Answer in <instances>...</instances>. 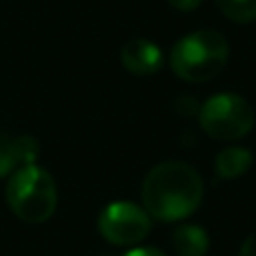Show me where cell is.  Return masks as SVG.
<instances>
[{"mask_svg":"<svg viewBox=\"0 0 256 256\" xmlns=\"http://www.w3.org/2000/svg\"><path fill=\"white\" fill-rule=\"evenodd\" d=\"M204 186L198 172L178 160L154 166L142 182L144 210L162 222H178L196 212Z\"/></svg>","mask_w":256,"mask_h":256,"instance_id":"obj_1","label":"cell"},{"mask_svg":"<svg viewBox=\"0 0 256 256\" xmlns=\"http://www.w3.org/2000/svg\"><path fill=\"white\" fill-rule=\"evenodd\" d=\"M228 54V42L220 32L196 30L172 46L168 62L178 78L186 82H206L222 72Z\"/></svg>","mask_w":256,"mask_h":256,"instance_id":"obj_2","label":"cell"},{"mask_svg":"<svg viewBox=\"0 0 256 256\" xmlns=\"http://www.w3.org/2000/svg\"><path fill=\"white\" fill-rule=\"evenodd\" d=\"M6 200L20 220L28 224L46 222L58 204L56 182L42 166H22L8 180Z\"/></svg>","mask_w":256,"mask_h":256,"instance_id":"obj_3","label":"cell"},{"mask_svg":"<svg viewBox=\"0 0 256 256\" xmlns=\"http://www.w3.org/2000/svg\"><path fill=\"white\" fill-rule=\"evenodd\" d=\"M202 130L222 142L244 138L254 126V110L240 94L220 92L210 96L198 114Z\"/></svg>","mask_w":256,"mask_h":256,"instance_id":"obj_4","label":"cell"},{"mask_svg":"<svg viewBox=\"0 0 256 256\" xmlns=\"http://www.w3.org/2000/svg\"><path fill=\"white\" fill-rule=\"evenodd\" d=\"M152 228L150 214L128 200H116L104 206L98 216L100 234L116 246H134L142 242Z\"/></svg>","mask_w":256,"mask_h":256,"instance_id":"obj_5","label":"cell"},{"mask_svg":"<svg viewBox=\"0 0 256 256\" xmlns=\"http://www.w3.org/2000/svg\"><path fill=\"white\" fill-rule=\"evenodd\" d=\"M120 62L128 72L136 76H150L162 68L164 54L158 44L146 38H132L120 48Z\"/></svg>","mask_w":256,"mask_h":256,"instance_id":"obj_6","label":"cell"},{"mask_svg":"<svg viewBox=\"0 0 256 256\" xmlns=\"http://www.w3.org/2000/svg\"><path fill=\"white\" fill-rule=\"evenodd\" d=\"M170 242L176 256H206L210 246L206 230L196 224H180L172 232Z\"/></svg>","mask_w":256,"mask_h":256,"instance_id":"obj_7","label":"cell"},{"mask_svg":"<svg viewBox=\"0 0 256 256\" xmlns=\"http://www.w3.org/2000/svg\"><path fill=\"white\" fill-rule=\"evenodd\" d=\"M252 166V152L242 146H228L218 152L216 156V174L222 180H234L240 178L248 168Z\"/></svg>","mask_w":256,"mask_h":256,"instance_id":"obj_8","label":"cell"},{"mask_svg":"<svg viewBox=\"0 0 256 256\" xmlns=\"http://www.w3.org/2000/svg\"><path fill=\"white\" fill-rule=\"evenodd\" d=\"M218 10L232 22L248 24L256 20V0H214Z\"/></svg>","mask_w":256,"mask_h":256,"instance_id":"obj_9","label":"cell"},{"mask_svg":"<svg viewBox=\"0 0 256 256\" xmlns=\"http://www.w3.org/2000/svg\"><path fill=\"white\" fill-rule=\"evenodd\" d=\"M12 146H14V158H16V168L22 166H30L36 162L38 154H40V146L32 136H18L12 138Z\"/></svg>","mask_w":256,"mask_h":256,"instance_id":"obj_10","label":"cell"},{"mask_svg":"<svg viewBox=\"0 0 256 256\" xmlns=\"http://www.w3.org/2000/svg\"><path fill=\"white\" fill-rule=\"evenodd\" d=\"M14 168H16V158H14L12 138L0 132V178L10 174Z\"/></svg>","mask_w":256,"mask_h":256,"instance_id":"obj_11","label":"cell"},{"mask_svg":"<svg viewBox=\"0 0 256 256\" xmlns=\"http://www.w3.org/2000/svg\"><path fill=\"white\" fill-rule=\"evenodd\" d=\"M122 256H166L162 250L154 248V246H138V248H132L128 252H124Z\"/></svg>","mask_w":256,"mask_h":256,"instance_id":"obj_12","label":"cell"},{"mask_svg":"<svg viewBox=\"0 0 256 256\" xmlns=\"http://www.w3.org/2000/svg\"><path fill=\"white\" fill-rule=\"evenodd\" d=\"M172 8H176V10H180V12H190V10H194L198 4H200V0H166Z\"/></svg>","mask_w":256,"mask_h":256,"instance_id":"obj_13","label":"cell"},{"mask_svg":"<svg viewBox=\"0 0 256 256\" xmlns=\"http://www.w3.org/2000/svg\"><path fill=\"white\" fill-rule=\"evenodd\" d=\"M238 256H256V234H252L244 240Z\"/></svg>","mask_w":256,"mask_h":256,"instance_id":"obj_14","label":"cell"}]
</instances>
